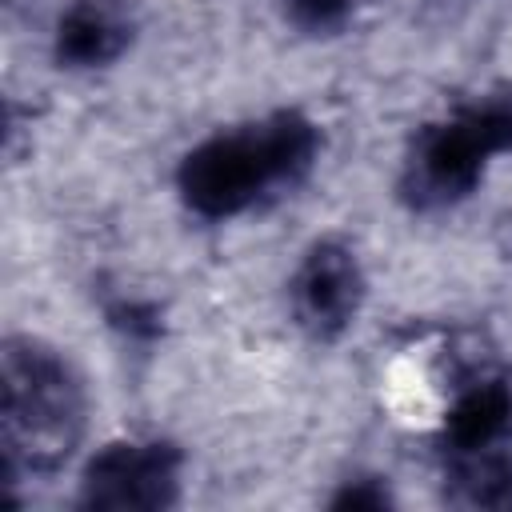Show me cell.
<instances>
[{
	"label": "cell",
	"instance_id": "1",
	"mask_svg": "<svg viewBox=\"0 0 512 512\" xmlns=\"http://www.w3.org/2000/svg\"><path fill=\"white\" fill-rule=\"evenodd\" d=\"M320 132L300 112H272L256 124H240L232 132H216L196 144L176 172L184 204L204 220H228L272 196L276 188H292L316 160Z\"/></svg>",
	"mask_w": 512,
	"mask_h": 512
},
{
	"label": "cell",
	"instance_id": "2",
	"mask_svg": "<svg viewBox=\"0 0 512 512\" xmlns=\"http://www.w3.org/2000/svg\"><path fill=\"white\" fill-rule=\"evenodd\" d=\"M4 468L48 476L72 460L88 424V396L60 348L36 336H8L0 352Z\"/></svg>",
	"mask_w": 512,
	"mask_h": 512
},
{
	"label": "cell",
	"instance_id": "3",
	"mask_svg": "<svg viewBox=\"0 0 512 512\" xmlns=\"http://www.w3.org/2000/svg\"><path fill=\"white\" fill-rule=\"evenodd\" d=\"M508 148H512V88L472 100L448 112L444 120L420 128L404 156L400 192L412 208L424 212L456 204L484 180L488 160Z\"/></svg>",
	"mask_w": 512,
	"mask_h": 512
},
{
	"label": "cell",
	"instance_id": "4",
	"mask_svg": "<svg viewBox=\"0 0 512 512\" xmlns=\"http://www.w3.org/2000/svg\"><path fill=\"white\" fill-rule=\"evenodd\" d=\"M180 496V452L164 440L104 444L80 480V504L116 512L168 508Z\"/></svg>",
	"mask_w": 512,
	"mask_h": 512
},
{
	"label": "cell",
	"instance_id": "5",
	"mask_svg": "<svg viewBox=\"0 0 512 512\" xmlns=\"http://www.w3.org/2000/svg\"><path fill=\"white\" fill-rule=\"evenodd\" d=\"M288 300L308 336L336 340L348 332L364 304V272L356 252L340 240H316L288 280Z\"/></svg>",
	"mask_w": 512,
	"mask_h": 512
},
{
	"label": "cell",
	"instance_id": "6",
	"mask_svg": "<svg viewBox=\"0 0 512 512\" xmlns=\"http://www.w3.org/2000/svg\"><path fill=\"white\" fill-rule=\"evenodd\" d=\"M136 20L128 0H72L52 32V52L64 68H104L132 44Z\"/></svg>",
	"mask_w": 512,
	"mask_h": 512
},
{
	"label": "cell",
	"instance_id": "7",
	"mask_svg": "<svg viewBox=\"0 0 512 512\" xmlns=\"http://www.w3.org/2000/svg\"><path fill=\"white\" fill-rule=\"evenodd\" d=\"M512 436V388L504 380H476L468 384L444 416V444L448 456L504 448Z\"/></svg>",
	"mask_w": 512,
	"mask_h": 512
},
{
	"label": "cell",
	"instance_id": "8",
	"mask_svg": "<svg viewBox=\"0 0 512 512\" xmlns=\"http://www.w3.org/2000/svg\"><path fill=\"white\" fill-rule=\"evenodd\" d=\"M448 484L460 504L472 508H504L512 504V456L504 448H484V452H464L448 456Z\"/></svg>",
	"mask_w": 512,
	"mask_h": 512
},
{
	"label": "cell",
	"instance_id": "9",
	"mask_svg": "<svg viewBox=\"0 0 512 512\" xmlns=\"http://www.w3.org/2000/svg\"><path fill=\"white\" fill-rule=\"evenodd\" d=\"M284 4L292 24H300L304 32H336L352 12V0H284Z\"/></svg>",
	"mask_w": 512,
	"mask_h": 512
},
{
	"label": "cell",
	"instance_id": "10",
	"mask_svg": "<svg viewBox=\"0 0 512 512\" xmlns=\"http://www.w3.org/2000/svg\"><path fill=\"white\" fill-rule=\"evenodd\" d=\"M332 504H336V508H384V504H388V492H384V484H376V480H352Z\"/></svg>",
	"mask_w": 512,
	"mask_h": 512
}]
</instances>
